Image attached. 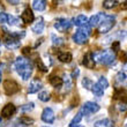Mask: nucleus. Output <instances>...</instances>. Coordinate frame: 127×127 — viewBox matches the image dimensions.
Segmentation results:
<instances>
[{
    "instance_id": "1",
    "label": "nucleus",
    "mask_w": 127,
    "mask_h": 127,
    "mask_svg": "<svg viewBox=\"0 0 127 127\" xmlns=\"http://www.w3.org/2000/svg\"><path fill=\"white\" fill-rule=\"evenodd\" d=\"M14 67L23 81L30 79L31 74H32V65L29 61V59L24 57H17L14 61Z\"/></svg>"
},
{
    "instance_id": "2",
    "label": "nucleus",
    "mask_w": 127,
    "mask_h": 127,
    "mask_svg": "<svg viewBox=\"0 0 127 127\" xmlns=\"http://www.w3.org/2000/svg\"><path fill=\"white\" fill-rule=\"evenodd\" d=\"M95 59V63H99L103 64V65H111L113 64L114 60H116V54L112 50L111 51H99V52H96V53H93Z\"/></svg>"
},
{
    "instance_id": "3",
    "label": "nucleus",
    "mask_w": 127,
    "mask_h": 127,
    "mask_svg": "<svg viewBox=\"0 0 127 127\" xmlns=\"http://www.w3.org/2000/svg\"><path fill=\"white\" fill-rule=\"evenodd\" d=\"M91 33V27L89 24H86L83 27H80V29L73 35L74 43L79 44V45H83L88 42V38Z\"/></svg>"
},
{
    "instance_id": "4",
    "label": "nucleus",
    "mask_w": 127,
    "mask_h": 127,
    "mask_svg": "<svg viewBox=\"0 0 127 127\" xmlns=\"http://www.w3.org/2000/svg\"><path fill=\"white\" fill-rule=\"evenodd\" d=\"M116 24V19L112 15H106L104 17V20L102 21L98 26V32L99 33H107L109 31L112 30V28Z\"/></svg>"
},
{
    "instance_id": "5",
    "label": "nucleus",
    "mask_w": 127,
    "mask_h": 127,
    "mask_svg": "<svg viewBox=\"0 0 127 127\" xmlns=\"http://www.w3.org/2000/svg\"><path fill=\"white\" fill-rule=\"evenodd\" d=\"M54 29L59 32H67V30H69V28L72 27V22L68 19H65V17H60V19H57L56 22L53 24Z\"/></svg>"
},
{
    "instance_id": "6",
    "label": "nucleus",
    "mask_w": 127,
    "mask_h": 127,
    "mask_svg": "<svg viewBox=\"0 0 127 127\" xmlns=\"http://www.w3.org/2000/svg\"><path fill=\"white\" fill-rule=\"evenodd\" d=\"M100 106L95 102H86L80 109V111L83 113V116H89V114H94L98 112Z\"/></svg>"
},
{
    "instance_id": "7",
    "label": "nucleus",
    "mask_w": 127,
    "mask_h": 127,
    "mask_svg": "<svg viewBox=\"0 0 127 127\" xmlns=\"http://www.w3.org/2000/svg\"><path fill=\"white\" fill-rule=\"evenodd\" d=\"M3 90H5L6 95L10 96V95L16 94L20 90V87L14 80H6L3 82Z\"/></svg>"
},
{
    "instance_id": "8",
    "label": "nucleus",
    "mask_w": 127,
    "mask_h": 127,
    "mask_svg": "<svg viewBox=\"0 0 127 127\" xmlns=\"http://www.w3.org/2000/svg\"><path fill=\"white\" fill-rule=\"evenodd\" d=\"M40 118H42V120H43L44 123L51 125V124H53L54 123L56 116H54V112H53V110H52L51 107H45V109L43 110V112H42Z\"/></svg>"
},
{
    "instance_id": "9",
    "label": "nucleus",
    "mask_w": 127,
    "mask_h": 127,
    "mask_svg": "<svg viewBox=\"0 0 127 127\" xmlns=\"http://www.w3.org/2000/svg\"><path fill=\"white\" fill-rule=\"evenodd\" d=\"M15 112H16V106L12 103H8L2 107V110H1V117L6 118V119H9L10 117H13L14 114H15Z\"/></svg>"
},
{
    "instance_id": "10",
    "label": "nucleus",
    "mask_w": 127,
    "mask_h": 127,
    "mask_svg": "<svg viewBox=\"0 0 127 127\" xmlns=\"http://www.w3.org/2000/svg\"><path fill=\"white\" fill-rule=\"evenodd\" d=\"M106 16L104 13H97L95 14V15H93V16L88 20V24L90 26L91 28H96L99 26V23L102 22V21L104 20V17Z\"/></svg>"
},
{
    "instance_id": "11",
    "label": "nucleus",
    "mask_w": 127,
    "mask_h": 127,
    "mask_svg": "<svg viewBox=\"0 0 127 127\" xmlns=\"http://www.w3.org/2000/svg\"><path fill=\"white\" fill-rule=\"evenodd\" d=\"M33 20H35V15H33L32 10L30 8H26L22 12V14H21V21L26 24H29V23H32Z\"/></svg>"
},
{
    "instance_id": "12",
    "label": "nucleus",
    "mask_w": 127,
    "mask_h": 127,
    "mask_svg": "<svg viewBox=\"0 0 127 127\" xmlns=\"http://www.w3.org/2000/svg\"><path fill=\"white\" fill-rule=\"evenodd\" d=\"M43 88V84H42V82H40L39 80H32L29 83V87H28V93L29 94H36V93H38V91L40 90Z\"/></svg>"
},
{
    "instance_id": "13",
    "label": "nucleus",
    "mask_w": 127,
    "mask_h": 127,
    "mask_svg": "<svg viewBox=\"0 0 127 127\" xmlns=\"http://www.w3.org/2000/svg\"><path fill=\"white\" fill-rule=\"evenodd\" d=\"M82 64L84 65V67H87L89 69H93V68H94L95 67V59H94V56H93V52H88L87 54H84Z\"/></svg>"
},
{
    "instance_id": "14",
    "label": "nucleus",
    "mask_w": 127,
    "mask_h": 127,
    "mask_svg": "<svg viewBox=\"0 0 127 127\" xmlns=\"http://www.w3.org/2000/svg\"><path fill=\"white\" fill-rule=\"evenodd\" d=\"M44 28H45V22H44L43 17H39L38 20L32 24L31 27V30L33 31L35 33H42L44 31Z\"/></svg>"
},
{
    "instance_id": "15",
    "label": "nucleus",
    "mask_w": 127,
    "mask_h": 127,
    "mask_svg": "<svg viewBox=\"0 0 127 127\" xmlns=\"http://www.w3.org/2000/svg\"><path fill=\"white\" fill-rule=\"evenodd\" d=\"M46 0H32V8L37 12H43L46 8Z\"/></svg>"
},
{
    "instance_id": "16",
    "label": "nucleus",
    "mask_w": 127,
    "mask_h": 127,
    "mask_svg": "<svg viewBox=\"0 0 127 127\" xmlns=\"http://www.w3.org/2000/svg\"><path fill=\"white\" fill-rule=\"evenodd\" d=\"M73 59V56L69 52H59L58 53V60L64 64H69Z\"/></svg>"
},
{
    "instance_id": "17",
    "label": "nucleus",
    "mask_w": 127,
    "mask_h": 127,
    "mask_svg": "<svg viewBox=\"0 0 127 127\" xmlns=\"http://www.w3.org/2000/svg\"><path fill=\"white\" fill-rule=\"evenodd\" d=\"M88 23V17L83 14H81V15H77L75 19L73 20V24H75L76 27H83L86 24Z\"/></svg>"
},
{
    "instance_id": "18",
    "label": "nucleus",
    "mask_w": 127,
    "mask_h": 127,
    "mask_svg": "<svg viewBox=\"0 0 127 127\" xmlns=\"http://www.w3.org/2000/svg\"><path fill=\"white\" fill-rule=\"evenodd\" d=\"M49 82L51 83V86H53V87L57 88V89L63 87V79L57 76V75H51V76L49 77Z\"/></svg>"
},
{
    "instance_id": "19",
    "label": "nucleus",
    "mask_w": 127,
    "mask_h": 127,
    "mask_svg": "<svg viewBox=\"0 0 127 127\" xmlns=\"http://www.w3.org/2000/svg\"><path fill=\"white\" fill-rule=\"evenodd\" d=\"M114 98L120 99L124 103H127V90L126 89H117L114 91Z\"/></svg>"
},
{
    "instance_id": "20",
    "label": "nucleus",
    "mask_w": 127,
    "mask_h": 127,
    "mask_svg": "<svg viewBox=\"0 0 127 127\" xmlns=\"http://www.w3.org/2000/svg\"><path fill=\"white\" fill-rule=\"evenodd\" d=\"M90 90L93 91V94H94L95 96H97V97H102V96L104 95V89L100 87L98 82H97V83H94V84H93V87H91Z\"/></svg>"
},
{
    "instance_id": "21",
    "label": "nucleus",
    "mask_w": 127,
    "mask_h": 127,
    "mask_svg": "<svg viewBox=\"0 0 127 127\" xmlns=\"http://www.w3.org/2000/svg\"><path fill=\"white\" fill-rule=\"evenodd\" d=\"M82 118H83V113L81 112V111H79L76 114H75V117L72 119V121H70L69 126L73 127V126H77V125L81 123V120H82Z\"/></svg>"
},
{
    "instance_id": "22",
    "label": "nucleus",
    "mask_w": 127,
    "mask_h": 127,
    "mask_svg": "<svg viewBox=\"0 0 127 127\" xmlns=\"http://www.w3.org/2000/svg\"><path fill=\"white\" fill-rule=\"evenodd\" d=\"M102 5L105 9H112V8L118 6V1L117 0H104Z\"/></svg>"
},
{
    "instance_id": "23",
    "label": "nucleus",
    "mask_w": 127,
    "mask_h": 127,
    "mask_svg": "<svg viewBox=\"0 0 127 127\" xmlns=\"http://www.w3.org/2000/svg\"><path fill=\"white\" fill-rule=\"evenodd\" d=\"M112 121L110 120V119H107V118H105V119H102V120H98V121H96L94 124V126H96V127H111L112 126Z\"/></svg>"
},
{
    "instance_id": "24",
    "label": "nucleus",
    "mask_w": 127,
    "mask_h": 127,
    "mask_svg": "<svg viewBox=\"0 0 127 127\" xmlns=\"http://www.w3.org/2000/svg\"><path fill=\"white\" fill-rule=\"evenodd\" d=\"M70 79H72V77H69L67 74L64 75L63 84H65V89H66V91H69L70 89H72V87H73V83H72V80H70Z\"/></svg>"
},
{
    "instance_id": "25",
    "label": "nucleus",
    "mask_w": 127,
    "mask_h": 127,
    "mask_svg": "<svg viewBox=\"0 0 127 127\" xmlns=\"http://www.w3.org/2000/svg\"><path fill=\"white\" fill-rule=\"evenodd\" d=\"M33 107H35V104H33L32 102H30V103L22 105V106L20 107V111L23 112V113H28V112H31V111L33 110Z\"/></svg>"
},
{
    "instance_id": "26",
    "label": "nucleus",
    "mask_w": 127,
    "mask_h": 127,
    "mask_svg": "<svg viewBox=\"0 0 127 127\" xmlns=\"http://www.w3.org/2000/svg\"><path fill=\"white\" fill-rule=\"evenodd\" d=\"M19 124L16 125H20V126H30V125L33 124V120L32 119H29V118H26V117H22L17 120Z\"/></svg>"
},
{
    "instance_id": "27",
    "label": "nucleus",
    "mask_w": 127,
    "mask_h": 127,
    "mask_svg": "<svg viewBox=\"0 0 127 127\" xmlns=\"http://www.w3.org/2000/svg\"><path fill=\"white\" fill-rule=\"evenodd\" d=\"M37 97H38V99L42 100V102H47V100L51 99L50 93H47V91H40Z\"/></svg>"
},
{
    "instance_id": "28",
    "label": "nucleus",
    "mask_w": 127,
    "mask_h": 127,
    "mask_svg": "<svg viewBox=\"0 0 127 127\" xmlns=\"http://www.w3.org/2000/svg\"><path fill=\"white\" fill-rule=\"evenodd\" d=\"M7 23L10 24V26H20V19L14 15H8V21Z\"/></svg>"
},
{
    "instance_id": "29",
    "label": "nucleus",
    "mask_w": 127,
    "mask_h": 127,
    "mask_svg": "<svg viewBox=\"0 0 127 127\" xmlns=\"http://www.w3.org/2000/svg\"><path fill=\"white\" fill-rule=\"evenodd\" d=\"M51 38H52V44L54 46H60L64 44V38H61V37H57L56 35H52Z\"/></svg>"
},
{
    "instance_id": "30",
    "label": "nucleus",
    "mask_w": 127,
    "mask_h": 127,
    "mask_svg": "<svg viewBox=\"0 0 127 127\" xmlns=\"http://www.w3.org/2000/svg\"><path fill=\"white\" fill-rule=\"evenodd\" d=\"M93 81L89 79V77H83V80H82V86H83V88H86V89H88V90H90L91 87H93Z\"/></svg>"
},
{
    "instance_id": "31",
    "label": "nucleus",
    "mask_w": 127,
    "mask_h": 127,
    "mask_svg": "<svg viewBox=\"0 0 127 127\" xmlns=\"http://www.w3.org/2000/svg\"><path fill=\"white\" fill-rule=\"evenodd\" d=\"M98 83H99V86L103 88V89H106V88H109V81L106 80V77L100 76L99 80H98Z\"/></svg>"
},
{
    "instance_id": "32",
    "label": "nucleus",
    "mask_w": 127,
    "mask_h": 127,
    "mask_svg": "<svg viewBox=\"0 0 127 127\" xmlns=\"http://www.w3.org/2000/svg\"><path fill=\"white\" fill-rule=\"evenodd\" d=\"M37 67H38V69L42 70V72H47V69H49V68L43 64L42 59H39V58H37Z\"/></svg>"
},
{
    "instance_id": "33",
    "label": "nucleus",
    "mask_w": 127,
    "mask_h": 127,
    "mask_svg": "<svg viewBox=\"0 0 127 127\" xmlns=\"http://www.w3.org/2000/svg\"><path fill=\"white\" fill-rule=\"evenodd\" d=\"M111 49H112V51H113V52H118V51L120 50V40H116L114 43H112Z\"/></svg>"
},
{
    "instance_id": "34",
    "label": "nucleus",
    "mask_w": 127,
    "mask_h": 127,
    "mask_svg": "<svg viewBox=\"0 0 127 127\" xmlns=\"http://www.w3.org/2000/svg\"><path fill=\"white\" fill-rule=\"evenodd\" d=\"M7 21H8V15L3 12H0V23H7Z\"/></svg>"
},
{
    "instance_id": "35",
    "label": "nucleus",
    "mask_w": 127,
    "mask_h": 127,
    "mask_svg": "<svg viewBox=\"0 0 127 127\" xmlns=\"http://www.w3.org/2000/svg\"><path fill=\"white\" fill-rule=\"evenodd\" d=\"M126 80V75H125V73H123V72H120V73L117 74V81L118 82H123V81Z\"/></svg>"
},
{
    "instance_id": "36",
    "label": "nucleus",
    "mask_w": 127,
    "mask_h": 127,
    "mask_svg": "<svg viewBox=\"0 0 127 127\" xmlns=\"http://www.w3.org/2000/svg\"><path fill=\"white\" fill-rule=\"evenodd\" d=\"M79 74H80V69H79V68H75V69L72 72V75H70V77H72V79H76V77L79 76Z\"/></svg>"
},
{
    "instance_id": "37",
    "label": "nucleus",
    "mask_w": 127,
    "mask_h": 127,
    "mask_svg": "<svg viewBox=\"0 0 127 127\" xmlns=\"http://www.w3.org/2000/svg\"><path fill=\"white\" fill-rule=\"evenodd\" d=\"M118 110L121 111V112H123V111H126L127 110V104L124 103V102H123V104H119V105H118Z\"/></svg>"
},
{
    "instance_id": "38",
    "label": "nucleus",
    "mask_w": 127,
    "mask_h": 127,
    "mask_svg": "<svg viewBox=\"0 0 127 127\" xmlns=\"http://www.w3.org/2000/svg\"><path fill=\"white\" fill-rule=\"evenodd\" d=\"M30 52H31V49H30V47H28V46L23 47V50H22V53H23L24 56H28V54H30Z\"/></svg>"
},
{
    "instance_id": "39",
    "label": "nucleus",
    "mask_w": 127,
    "mask_h": 127,
    "mask_svg": "<svg viewBox=\"0 0 127 127\" xmlns=\"http://www.w3.org/2000/svg\"><path fill=\"white\" fill-rule=\"evenodd\" d=\"M7 1H8L9 5H13V6H16V5L20 3V0H7Z\"/></svg>"
},
{
    "instance_id": "40",
    "label": "nucleus",
    "mask_w": 127,
    "mask_h": 127,
    "mask_svg": "<svg viewBox=\"0 0 127 127\" xmlns=\"http://www.w3.org/2000/svg\"><path fill=\"white\" fill-rule=\"evenodd\" d=\"M121 8H123V9H127V0L125 1V2L121 3Z\"/></svg>"
},
{
    "instance_id": "41",
    "label": "nucleus",
    "mask_w": 127,
    "mask_h": 127,
    "mask_svg": "<svg viewBox=\"0 0 127 127\" xmlns=\"http://www.w3.org/2000/svg\"><path fill=\"white\" fill-rule=\"evenodd\" d=\"M124 69L127 72V63H125V65H124Z\"/></svg>"
},
{
    "instance_id": "42",
    "label": "nucleus",
    "mask_w": 127,
    "mask_h": 127,
    "mask_svg": "<svg viewBox=\"0 0 127 127\" xmlns=\"http://www.w3.org/2000/svg\"><path fill=\"white\" fill-rule=\"evenodd\" d=\"M2 10H3V7L1 6V3H0V12H2Z\"/></svg>"
},
{
    "instance_id": "43",
    "label": "nucleus",
    "mask_w": 127,
    "mask_h": 127,
    "mask_svg": "<svg viewBox=\"0 0 127 127\" xmlns=\"http://www.w3.org/2000/svg\"><path fill=\"white\" fill-rule=\"evenodd\" d=\"M1 45H2V44H1V40H0V50H1Z\"/></svg>"
},
{
    "instance_id": "44",
    "label": "nucleus",
    "mask_w": 127,
    "mask_h": 127,
    "mask_svg": "<svg viewBox=\"0 0 127 127\" xmlns=\"http://www.w3.org/2000/svg\"><path fill=\"white\" fill-rule=\"evenodd\" d=\"M0 82H1V72H0Z\"/></svg>"
},
{
    "instance_id": "45",
    "label": "nucleus",
    "mask_w": 127,
    "mask_h": 127,
    "mask_svg": "<svg viewBox=\"0 0 127 127\" xmlns=\"http://www.w3.org/2000/svg\"><path fill=\"white\" fill-rule=\"evenodd\" d=\"M1 121H2V119H1V117H0V125H1Z\"/></svg>"
},
{
    "instance_id": "46",
    "label": "nucleus",
    "mask_w": 127,
    "mask_h": 127,
    "mask_svg": "<svg viewBox=\"0 0 127 127\" xmlns=\"http://www.w3.org/2000/svg\"><path fill=\"white\" fill-rule=\"evenodd\" d=\"M126 126H127V124H126Z\"/></svg>"
},
{
    "instance_id": "47",
    "label": "nucleus",
    "mask_w": 127,
    "mask_h": 127,
    "mask_svg": "<svg viewBox=\"0 0 127 127\" xmlns=\"http://www.w3.org/2000/svg\"><path fill=\"white\" fill-rule=\"evenodd\" d=\"M126 53H127V52H126Z\"/></svg>"
}]
</instances>
